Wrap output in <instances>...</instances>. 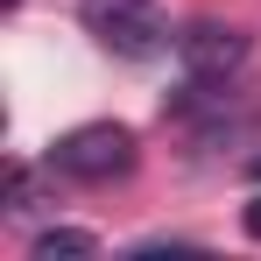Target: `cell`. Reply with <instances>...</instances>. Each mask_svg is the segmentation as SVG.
Returning a JSON list of instances; mask_svg holds the SVG:
<instances>
[{
  "label": "cell",
  "mask_w": 261,
  "mask_h": 261,
  "mask_svg": "<svg viewBox=\"0 0 261 261\" xmlns=\"http://www.w3.org/2000/svg\"><path fill=\"white\" fill-rule=\"evenodd\" d=\"M49 176H71V184H113L134 170V127L120 120H85V127L57 134L49 141Z\"/></svg>",
  "instance_id": "1"
},
{
  "label": "cell",
  "mask_w": 261,
  "mask_h": 261,
  "mask_svg": "<svg viewBox=\"0 0 261 261\" xmlns=\"http://www.w3.org/2000/svg\"><path fill=\"white\" fill-rule=\"evenodd\" d=\"M78 21L99 36V49H113V57H127V64H148V57H163V49L176 43L170 21L155 14V0H85Z\"/></svg>",
  "instance_id": "2"
},
{
  "label": "cell",
  "mask_w": 261,
  "mask_h": 261,
  "mask_svg": "<svg viewBox=\"0 0 261 261\" xmlns=\"http://www.w3.org/2000/svg\"><path fill=\"white\" fill-rule=\"evenodd\" d=\"M176 64H184V78L226 85V78L247 64V36H240L233 21H184V29H176Z\"/></svg>",
  "instance_id": "3"
},
{
  "label": "cell",
  "mask_w": 261,
  "mask_h": 261,
  "mask_svg": "<svg viewBox=\"0 0 261 261\" xmlns=\"http://www.w3.org/2000/svg\"><path fill=\"white\" fill-rule=\"evenodd\" d=\"M36 261H57V254H99V240L92 233H78V226H49V233H36V247H29Z\"/></svg>",
  "instance_id": "4"
},
{
  "label": "cell",
  "mask_w": 261,
  "mask_h": 261,
  "mask_svg": "<svg viewBox=\"0 0 261 261\" xmlns=\"http://www.w3.org/2000/svg\"><path fill=\"white\" fill-rule=\"evenodd\" d=\"M240 226H247V240H261V198L247 205V212H240Z\"/></svg>",
  "instance_id": "5"
},
{
  "label": "cell",
  "mask_w": 261,
  "mask_h": 261,
  "mask_svg": "<svg viewBox=\"0 0 261 261\" xmlns=\"http://www.w3.org/2000/svg\"><path fill=\"white\" fill-rule=\"evenodd\" d=\"M254 184H261V155H254Z\"/></svg>",
  "instance_id": "6"
}]
</instances>
